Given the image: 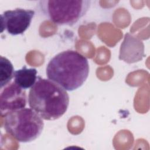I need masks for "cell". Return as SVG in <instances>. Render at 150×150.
Segmentation results:
<instances>
[{
	"mask_svg": "<svg viewBox=\"0 0 150 150\" xmlns=\"http://www.w3.org/2000/svg\"><path fill=\"white\" fill-rule=\"evenodd\" d=\"M29 107L43 120L53 121L67 111L69 96L66 90L56 83L38 76L28 94Z\"/></svg>",
	"mask_w": 150,
	"mask_h": 150,
	"instance_id": "2",
	"label": "cell"
},
{
	"mask_svg": "<svg viewBox=\"0 0 150 150\" xmlns=\"http://www.w3.org/2000/svg\"><path fill=\"white\" fill-rule=\"evenodd\" d=\"M37 70L35 68H27L26 66L22 69L15 70L14 72V82L23 90L30 88L36 83Z\"/></svg>",
	"mask_w": 150,
	"mask_h": 150,
	"instance_id": "8",
	"label": "cell"
},
{
	"mask_svg": "<svg viewBox=\"0 0 150 150\" xmlns=\"http://www.w3.org/2000/svg\"><path fill=\"white\" fill-rule=\"evenodd\" d=\"M4 117V129L20 142L35 141L43 130V120L30 108L25 107L13 111Z\"/></svg>",
	"mask_w": 150,
	"mask_h": 150,
	"instance_id": "3",
	"label": "cell"
},
{
	"mask_svg": "<svg viewBox=\"0 0 150 150\" xmlns=\"http://www.w3.org/2000/svg\"><path fill=\"white\" fill-rule=\"evenodd\" d=\"M27 96L25 90L13 81L1 89L0 111L1 117L13 111L26 107Z\"/></svg>",
	"mask_w": 150,
	"mask_h": 150,
	"instance_id": "6",
	"label": "cell"
},
{
	"mask_svg": "<svg viewBox=\"0 0 150 150\" xmlns=\"http://www.w3.org/2000/svg\"><path fill=\"white\" fill-rule=\"evenodd\" d=\"M90 71L87 59L79 52L67 50L52 57L46 68L48 79L66 91L80 88L86 81Z\"/></svg>",
	"mask_w": 150,
	"mask_h": 150,
	"instance_id": "1",
	"label": "cell"
},
{
	"mask_svg": "<svg viewBox=\"0 0 150 150\" xmlns=\"http://www.w3.org/2000/svg\"><path fill=\"white\" fill-rule=\"evenodd\" d=\"M91 4L90 0H42L38 6L43 16L54 23L73 26L86 15Z\"/></svg>",
	"mask_w": 150,
	"mask_h": 150,
	"instance_id": "4",
	"label": "cell"
},
{
	"mask_svg": "<svg viewBox=\"0 0 150 150\" xmlns=\"http://www.w3.org/2000/svg\"><path fill=\"white\" fill-rule=\"evenodd\" d=\"M34 15V11L23 8L4 11L1 15V32L6 30L13 36L22 35L29 28Z\"/></svg>",
	"mask_w": 150,
	"mask_h": 150,
	"instance_id": "5",
	"label": "cell"
},
{
	"mask_svg": "<svg viewBox=\"0 0 150 150\" xmlns=\"http://www.w3.org/2000/svg\"><path fill=\"white\" fill-rule=\"evenodd\" d=\"M14 67L11 61L1 56L0 57V88L11 83L14 76Z\"/></svg>",
	"mask_w": 150,
	"mask_h": 150,
	"instance_id": "9",
	"label": "cell"
},
{
	"mask_svg": "<svg viewBox=\"0 0 150 150\" xmlns=\"http://www.w3.org/2000/svg\"><path fill=\"white\" fill-rule=\"evenodd\" d=\"M144 56V45L142 41L129 33H127L121 45L119 59L127 63H133L141 60Z\"/></svg>",
	"mask_w": 150,
	"mask_h": 150,
	"instance_id": "7",
	"label": "cell"
}]
</instances>
